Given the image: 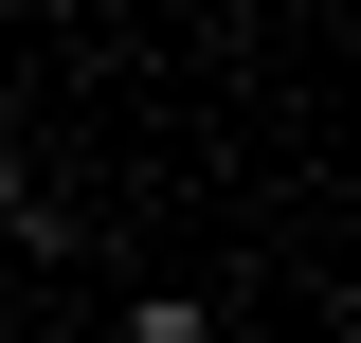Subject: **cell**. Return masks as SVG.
Returning a JSON list of instances; mask_svg holds the SVG:
<instances>
[{"label":"cell","instance_id":"obj_1","mask_svg":"<svg viewBox=\"0 0 361 343\" xmlns=\"http://www.w3.org/2000/svg\"><path fill=\"white\" fill-rule=\"evenodd\" d=\"M0 235H18V253H73V217L37 199V163H18V145H0Z\"/></svg>","mask_w":361,"mask_h":343},{"label":"cell","instance_id":"obj_2","mask_svg":"<svg viewBox=\"0 0 361 343\" xmlns=\"http://www.w3.org/2000/svg\"><path fill=\"white\" fill-rule=\"evenodd\" d=\"M127 343H217V289H127Z\"/></svg>","mask_w":361,"mask_h":343},{"label":"cell","instance_id":"obj_3","mask_svg":"<svg viewBox=\"0 0 361 343\" xmlns=\"http://www.w3.org/2000/svg\"><path fill=\"white\" fill-rule=\"evenodd\" d=\"M343 235H361V217H343Z\"/></svg>","mask_w":361,"mask_h":343}]
</instances>
